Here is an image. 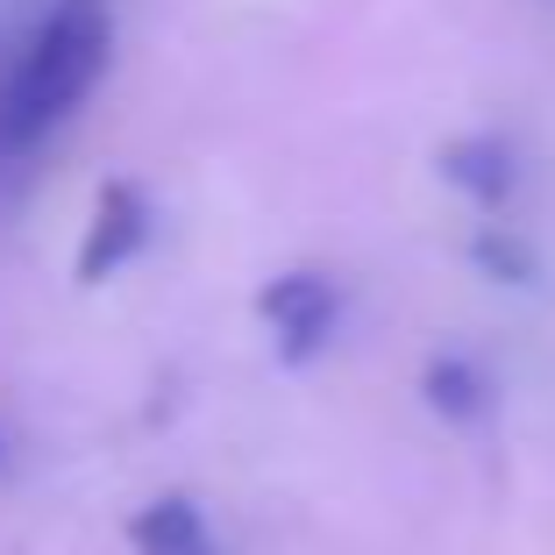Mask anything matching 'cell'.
I'll return each mask as SVG.
<instances>
[{"instance_id":"277c9868","label":"cell","mask_w":555,"mask_h":555,"mask_svg":"<svg viewBox=\"0 0 555 555\" xmlns=\"http://www.w3.org/2000/svg\"><path fill=\"white\" fill-rule=\"evenodd\" d=\"M435 171L456 185L477 214H499L513 193H520V150H513V135H499V129H470V135H456V143H441Z\"/></svg>"},{"instance_id":"6da1fadb","label":"cell","mask_w":555,"mask_h":555,"mask_svg":"<svg viewBox=\"0 0 555 555\" xmlns=\"http://www.w3.org/2000/svg\"><path fill=\"white\" fill-rule=\"evenodd\" d=\"M115 65V8L107 0H50L8 57H0V171L22 164L57 121L93 100Z\"/></svg>"},{"instance_id":"7a4b0ae2","label":"cell","mask_w":555,"mask_h":555,"mask_svg":"<svg viewBox=\"0 0 555 555\" xmlns=\"http://www.w3.org/2000/svg\"><path fill=\"white\" fill-rule=\"evenodd\" d=\"M343 285L327 271H278L271 285L257 293V321L271 327V343L285 363H307L327 349V335L343 327Z\"/></svg>"},{"instance_id":"52a82bcc","label":"cell","mask_w":555,"mask_h":555,"mask_svg":"<svg viewBox=\"0 0 555 555\" xmlns=\"http://www.w3.org/2000/svg\"><path fill=\"white\" fill-rule=\"evenodd\" d=\"M470 263L485 278H499V285H534L541 278V257H534V243H527L520 229H506L499 214H491L485 229L470 235Z\"/></svg>"},{"instance_id":"5b68a950","label":"cell","mask_w":555,"mask_h":555,"mask_svg":"<svg viewBox=\"0 0 555 555\" xmlns=\"http://www.w3.org/2000/svg\"><path fill=\"white\" fill-rule=\"evenodd\" d=\"M129 548L135 555H221V541H214V520L199 513V499L164 491L129 520Z\"/></svg>"},{"instance_id":"3957f363","label":"cell","mask_w":555,"mask_h":555,"mask_svg":"<svg viewBox=\"0 0 555 555\" xmlns=\"http://www.w3.org/2000/svg\"><path fill=\"white\" fill-rule=\"evenodd\" d=\"M150 243V193L135 179H107L93 199V221H86V243H79V263L72 271L86 278V285H100V278L129 271L135 257H143Z\"/></svg>"},{"instance_id":"ba28073f","label":"cell","mask_w":555,"mask_h":555,"mask_svg":"<svg viewBox=\"0 0 555 555\" xmlns=\"http://www.w3.org/2000/svg\"><path fill=\"white\" fill-rule=\"evenodd\" d=\"M0 463H8V435H0Z\"/></svg>"},{"instance_id":"8992f818","label":"cell","mask_w":555,"mask_h":555,"mask_svg":"<svg viewBox=\"0 0 555 555\" xmlns=\"http://www.w3.org/2000/svg\"><path fill=\"white\" fill-rule=\"evenodd\" d=\"M421 399L441 413L449 427H477L491 413V371L477 357H463V349H441V357H427V371H421Z\"/></svg>"}]
</instances>
